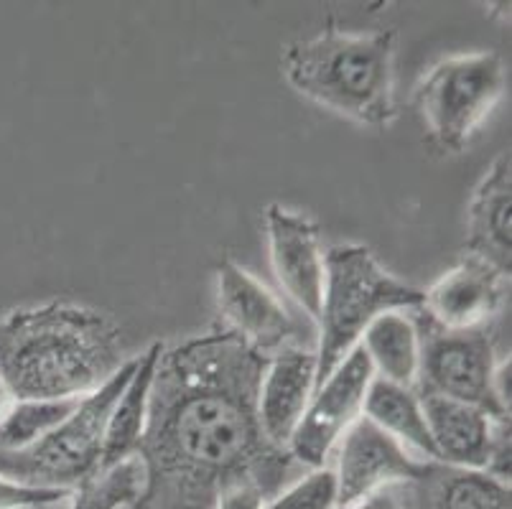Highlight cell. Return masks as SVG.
Returning a JSON list of instances; mask_svg holds the SVG:
<instances>
[{"label":"cell","mask_w":512,"mask_h":509,"mask_svg":"<svg viewBox=\"0 0 512 509\" xmlns=\"http://www.w3.org/2000/svg\"><path fill=\"white\" fill-rule=\"evenodd\" d=\"M268 359L230 329L161 352L136 448L143 487L133 509H214L237 487L276 497L293 456L260 426Z\"/></svg>","instance_id":"6da1fadb"},{"label":"cell","mask_w":512,"mask_h":509,"mask_svg":"<svg viewBox=\"0 0 512 509\" xmlns=\"http://www.w3.org/2000/svg\"><path fill=\"white\" fill-rule=\"evenodd\" d=\"M123 364V331L97 308L46 303L0 321V375L16 400L87 398Z\"/></svg>","instance_id":"7a4b0ae2"},{"label":"cell","mask_w":512,"mask_h":509,"mask_svg":"<svg viewBox=\"0 0 512 509\" xmlns=\"http://www.w3.org/2000/svg\"><path fill=\"white\" fill-rule=\"evenodd\" d=\"M283 74L311 102L367 128L398 118L393 31L347 34L329 21L319 36L288 46Z\"/></svg>","instance_id":"3957f363"},{"label":"cell","mask_w":512,"mask_h":509,"mask_svg":"<svg viewBox=\"0 0 512 509\" xmlns=\"http://www.w3.org/2000/svg\"><path fill=\"white\" fill-rule=\"evenodd\" d=\"M423 291L393 278L380 268L367 247L339 245L324 255V293H321V342L316 352L314 390L327 382L337 364L362 339L380 314L421 308Z\"/></svg>","instance_id":"277c9868"},{"label":"cell","mask_w":512,"mask_h":509,"mask_svg":"<svg viewBox=\"0 0 512 509\" xmlns=\"http://www.w3.org/2000/svg\"><path fill=\"white\" fill-rule=\"evenodd\" d=\"M138 367V357L125 362L100 390L79 400L74 413L54 431L16 451H0V476L11 482L74 492L102 471V443L107 418Z\"/></svg>","instance_id":"5b68a950"},{"label":"cell","mask_w":512,"mask_h":509,"mask_svg":"<svg viewBox=\"0 0 512 509\" xmlns=\"http://www.w3.org/2000/svg\"><path fill=\"white\" fill-rule=\"evenodd\" d=\"M505 90V67L492 51L436 64L416 92V105L436 146L459 153Z\"/></svg>","instance_id":"8992f818"},{"label":"cell","mask_w":512,"mask_h":509,"mask_svg":"<svg viewBox=\"0 0 512 509\" xmlns=\"http://www.w3.org/2000/svg\"><path fill=\"white\" fill-rule=\"evenodd\" d=\"M421 395H444L484 410L492 420H510L492 390L495 344L487 326L444 329L421 308L416 319Z\"/></svg>","instance_id":"52a82bcc"},{"label":"cell","mask_w":512,"mask_h":509,"mask_svg":"<svg viewBox=\"0 0 512 509\" xmlns=\"http://www.w3.org/2000/svg\"><path fill=\"white\" fill-rule=\"evenodd\" d=\"M372 377H375V370H372L370 357L362 344H357L337 364V370L327 377V382L316 387L311 395L309 408L288 441L293 459H299L311 469H324L332 446L360 415Z\"/></svg>","instance_id":"ba28073f"},{"label":"cell","mask_w":512,"mask_h":509,"mask_svg":"<svg viewBox=\"0 0 512 509\" xmlns=\"http://www.w3.org/2000/svg\"><path fill=\"white\" fill-rule=\"evenodd\" d=\"M423 461H413L403 443L385 431L357 418L344 433L339 451L337 474V509L362 502L370 494L388 489L393 484L408 482L421 471Z\"/></svg>","instance_id":"9c48e42d"},{"label":"cell","mask_w":512,"mask_h":509,"mask_svg":"<svg viewBox=\"0 0 512 509\" xmlns=\"http://www.w3.org/2000/svg\"><path fill=\"white\" fill-rule=\"evenodd\" d=\"M268 245L273 270L288 296L319 319L324 293V255L319 245V227L311 219L288 212L281 204H271L265 212Z\"/></svg>","instance_id":"30bf717a"},{"label":"cell","mask_w":512,"mask_h":509,"mask_svg":"<svg viewBox=\"0 0 512 509\" xmlns=\"http://www.w3.org/2000/svg\"><path fill=\"white\" fill-rule=\"evenodd\" d=\"M507 283V275L469 255L423 293L421 308L444 329H477L502 308Z\"/></svg>","instance_id":"8fae6325"},{"label":"cell","mask_w":512,"mask_h":509,"mask_svg":"<svg viewBox=\"0 0 512 509\" xmlns=\"http://www.w3.org/2000/svg\"><path fill=\"white\" fill-rule=\"evenodd\" d=\"M217 283L220 308L230 321V331L240 334L265 357L268 352H281L288 339L299 334V326L278 298L232 260L217 268Z\"/></svg>","instance_id":"7c38bea8"},{"label":"cell","mask_w":512,"mask_h":509,"mask_svg":"<svg viewBox=\"0 0 512 509\" xmlns=\"http://www.w3.org/2000/svg\"><path fill=\"white\" fill-rule=\"evenodd\" d=\"M403 509H512L510 484L482 469L423 461L408 482L388 487Z\"/></svg>","instance_id":"4fadbf2b"},{"label":"cell","mask_w":512,"mask_h":509,"mask_svg":"<svg viewBox=\"0 0 512 509\" xmlns=\"http://www.w3.org/2000/svg\"><path fill=\"white\" fill-rule=\"evenodd\" d=\"M316 382V354L306 349L283 347L268 359L260 382L258 413L265 436L276 446L288 448L293 431L299 428Z\"/></svg>","instance_id":"5bb4252c"},{"label":"cell","mask_w":512,"mask_h":509,"mask_svg":"<svg viewBox=\"0 0 512 509\" xmlns=\"http://www.w3.org/2000/svg\"><path fill=\"white\" fill-rule=\"evenodd\" d=\"M469 252L510 278L512 270V174L510 153H500L469 204Z\"/></svg>","instance_id":"9a60e30c"},{"label":"cell","mask_w":512,"mask_h":509,"mask_svg":"<svg viewBox=\"0 0 512 509\" xmlns=\"http://www.w3.org/2000/svg\"><path fill=\"white\" fill-rule=\"evenodd\" d=\"M423 418L436 446V461L462 469H482L490 459L495 423L484 410L444 395H418Z\"/></svg>","instance_id":"2e32d148"},{"label":"cell","mask_w":512,"mask_h":509,"mask_svg":"<svg viewBox=\"0 0 512 509\" xmlns=\"http://www.w3.org/2000/svg\"><path fill=\"white\" fill-rule=\"evenodd\" d=\"M161 352H164V344H153L143 357H138L136 372L107 418L105 443H102V471L113 469L128 459H136L138 441H141L143 426H146L148 392H151L153 372H156Z\"/></svg>","instance_id":"e0dca14e"},{"label":"cell","mask_w":512,"mask_h":509,"mask_svg":"<svg viewBox=\"0 0 512 509\" xmlns=\"http://www.w3.org/2000/svg\"><path fill=\"white\" fill-rule=\"evenodd\" d=\"M362 410H365V418L375 423L380 431L393 436L398 443L413 446L423 456H428V461H436L434 438L428 433L421 400L413 395V390L383 380V377H372Z\"/></svg>","instance_id":"ac0fdd59"},{"label":"cell","mask_w":512,"mask_h":509,"mask_svg":"<svg viewBox=\"0 0 512 509\" xmlns=\"http://www.w3.org/2000/svg\"><path fill=\"white\" fill-rule=\"evenodd\" d=\"M362 349L383 380L413 390L418 380V334L400 311L380 314L362 334Z\"/></svg>","instance_id":"d6986e66"},{"label":"cell","mask_w":512,"mask_h":509,"mask_svg":"<svg viewBox=\"0 0 512 509\" xmlns=\"http://www.w3.org/2000/svg\"><path fill=\"white\" fill-rule=\"evenodd\" d=\"M79 405L72 400H16L11 413L0 423V451H16L39 441L67 420Z\"/></svg>","instance_id":"ffe728a7"},{"label":"cell","mask_w":512,"mask_h":509,"mask_svg":"<svg viewBox=\"0 0 512 509\" xmlns=\"http://www.w3.org/2000/svg\"><path fill=\"white\" fill-rule=\"evenodd\" d=\"M143 487V469L138 459H128L113 469L100 471L95 479L72 492L69 509H123L136 502Z\"/></svg>","instance_id":"44dd1931"},{"label":"cell","mask_w":512,"mask_h":509,"mask_svg":"<svg viewBox=\"0 0 512 509\" xmlns=\"http://www.w3.org/2000/svg\"><path fill=\"white\" fill-rule=\"evenodd\" d=\"M265 509H337V474L314 469L299 484L271 497Z\"/></svg>","instance_id":"7402d4cb"},{"label":"cell","mask_w":512,"mask_h":509,"mask_svg":"<svg viewBox=\"0 0 512 509\" xmlns=\"http://www.w3.org/2000/svg\"><path fill=\"white\" fill-rule=\"evenodd\" d=\"M72 497L67 489H44L18 484L0 476V509H39Z\"/></svg>","instance_id":"603a6c76"},{"label":"cell","mask_w":512,"mask_h":509,"mask_svg":"<svg viewBox=\"0 0 512 509\" xmlns=\"http://www.w3.org/2000/svg\"><path fill=\"white\" fill-rule=\"evenodd\" d=\"M484 471L495 476L497 482L510 484V420H497L495 423L490 443V459H487Z\"/></svg>","instance_id":"cb8c5ba5"},{"label":"cell","mask_w":512,"mask_h":509,"mask_svg":"<svg viewBox=\"0 0 512 509\" xmlns=\"http://www.w3.org/2000/svg\"><path fill=\"white\" fill-rule=\"evenodd\" d=\"M214 509H265V497L253 487H237L222 494Z\"/></svg>","instance_id":"d4e9b609"},{"label":"cell","mask_w":512,"mask_h":509,"mask_svg":"<svg viewBox=\"0 0 512 509\" xmlns=\"http://www.w3.org/2000/svg\"><path fill=\"white\" fill-rule=\"evenodd\" d=\"M492 390H495L497 403L510 413V359H507V362H500L495 367V375H492Z\"/></svg>","instance_id":"484cf974"},{"label":"cell","mask_w":512,"mask_h":509,"mask_svg":"<svg viewBox=\"0 0 512 509\" xmlns=\"http://www.w3.org/2000/svg\"><path fill=\"white\" fill-rule=\"evenodd\" d=\"M339 509H403V507H400L398 499L390 494V489H380V492L370 494V497H365L362 502L349 504V507H339Z\"/></svg>","instance_id":"4316f807"},{"label":"cell","mask_w":512,"mask_h":509,"mask_svg":"<svg viewBox=\"0 0 512 509\" xmlns=\"http://www.w3.org/2000/svg\"><path fill=\"white\" fill-rule=\"evenodd\" d=\"M13 405H16V395H13L8 382L3 380V375H0V423L6 420V415L13 410Z\"/></svg>","instance_id":"83f0119b"}]
</instances>
